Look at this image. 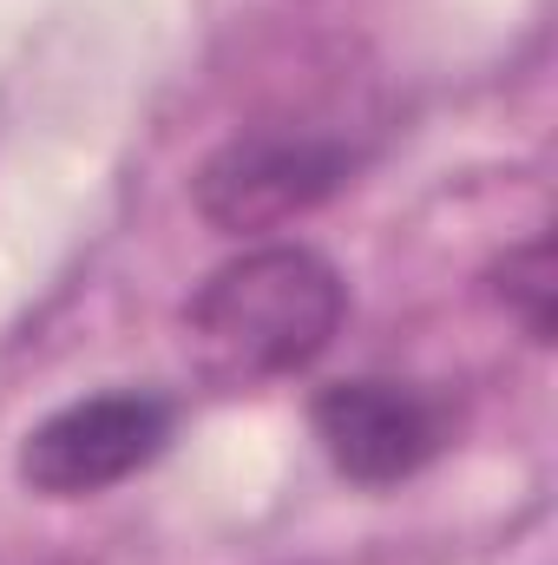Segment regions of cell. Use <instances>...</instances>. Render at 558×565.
Instances as JSON below:
<instances>
[{"instance_id":"5","label":"cell","mask_w":558,"mask_h":565,"mask_svg":"<svg viewBox=\"0 0 558 565\" xmlns=\"http://www.w3.org/2000/svg\"><path fill=\"white\" fill-rule=\"evenodd\" d=\"M500 302L506 316H519V329L533 342H552V296H558V277H552V237H533L519 250H506L500 264Z\"/></svg>"},{"instance_id":"4","label":"cell","mask_w":558,"mask_h":565,"mask_svg":"<svg viewBox=\"0 0 558 565\" xmlns=\"http://www.w3.org/2000/svg\"><path fill=\"white\" fill-rule=\"evenodd\" d=\"M309 427L329 467L355 487H401L420 467H433L440 447L453 440L447 402L388 375H355V382L322 388L309 402Z\"/></svg>"},{"instance_id":"3","label":"cell","mask_w":558,"mask_h":565,"mask_svg":"<svg viewBox=\"0 0 558 565\" xmlns=\"http://www.w3.org/2000/svg\"><path fill=\"white\" fill-rule=\"evenodd\" d=\"M171 440V402L164 395H86L20 440V480L46 500H93L119 480L144 473Z\"/></svg>"},{"instance_id":"1","label":"cell","mask_w":558,"mask_h":565,"mask_svg":"<svg viewBox=\"0 0 558 565\" xmlns=\"http://www.w3.org/2000/svg\"><path fill=\"white\" fill-rule=\"evenodd\" d=\"M348 316L342 270L309 244H257L197 282L184 329L217 382H277L309 369Z\"/></svg>"},{"instance_id":"2","label":"cell","mask_w":558,"mask_h":565,"mask_svg":"<svg viewBox=\"0 0 558 565\" xmlns=\"http://www.w3.org/2000/svg\"><path fill=\"white\" fill-rule=\"evenodd\" d=\"M355 171V151L342 139H315V132H244V139L217 145L197 178V217L224 237H257L282 231L309 211H322Z\"/></svg>"}]
</instances>
